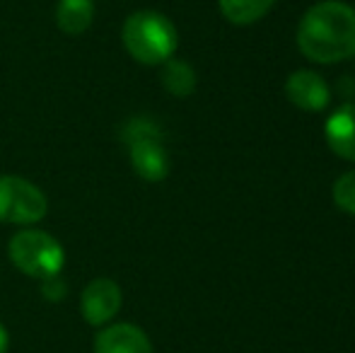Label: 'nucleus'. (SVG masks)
Returning a JSON list of instances; mask_svg holds the SVG:
<instances>
[{"label": "nucleus", "mask_w": 355, "mask_h": 353, "mask_svg": "<svg viewBox=\"0 0 355 353\" xmlns=\"http://www.w3.org/2000/svg\"><path fill=\"white\" fill-rule=\"evenodd\" d=\"M297 49L314 63H338L355 56V10L341 0H322L300 19Z\"/></svg>", "instance_id": "1"}, {"label": "nucleus", "mask_w": 355, "mask_h": 353, "mask_svg": "<svg viewBox=\"0 0 355 353\" xmlns=\"http://www.w3.org/2000/svg\"><path fill=\"white\" fill-rule=\"evenodd\" d=\"M121 39L126 51L143 66H162L179 46V34L172 19L155 10L133 12L123 22Z\"/></svg>", "instance_id": "2"}, {"label": "nucleus", "mask_w": 355, "mask_h": 353, "mask_svg": "<svg viewBox=\"0 0 355 353\" xmlns=\"http://www.w3.org/2000/svg\"><path fill=\"white\" fill-rule=\"evenodd\" d=\"M8 255L19 271L39 278V281L58 276L66 266V252H63L61 242L49 232L34 230V227L12 235L8 245Z\"/></svg>", "instance_id": "3"}, {"label": "nucleus", "mask_w": 355, "mask_h": 353, "mask_svg": "<svg viewBox=\"0 0 355 353\" xmlns=\"http://www.w3.org/2000/svg\"><path fill=\"white\" fill-rule=\"evenodd\" d=\"M121 136L131 153L133 172L145 182H162L169 175V155L162 146L159 128L148 119H131L121 128Z\"/></svg>", "instance_id": "4"}, {"label": "nucleus", "mask_w": 355, "mask_h": 353, "mask_svg": "<svg viewBox=\"0 0 355 353\" xmlns=\"http://www.w3.org/2000/svg\"><path fill=\"white\" fill-rule=\"evenodd\" d=\"M46 211V196L37 184L17 175H0V223L34 225Z\"/></svg>", "instance_id": "5"}, {"label": "nucleus", "mask_w": 355, "mask_h": 353, "mask_svg": "<svg viewBox=\"0 0 355 353\" xmlns=\"http://www.w3.org/2000/svg\"><path fill=\"white\" fill-rule=\"evenodd\" d=\"M121 310V288L112 278H94L80 295V315L92 327H104Z\"/></svg>", "instance_id": "6"}, {"label": "nucleus", "mask_w": 355, "mask_h": 353, "mask_svg": "<svg viewBox=\"0 0 355 353\" xmlns=\"http://www.w3.org/2000/svg\"><path fill=\"white\" fill-rule=\"evenodd\" d=\"M285 94L302 112H322L331 102V89L327 80L314 71H295L285 80Z\"/></svg>", "instance_id": "7"}, {"label": "nucleus", "mask_w": 355, "mask_h": 353, "mask_svg": "<svg viewBox=\"0 0 355 353\" xmlns=\"http://www.w3.org/2000/svg\"><path fill=\"white\" fill-rule=\"evenodd\" d=\"M94 353H153V344L141 327L119 322L97 332Z\"/></svg>", "instance_id": "8"}, {"label": "nucleus", "mask_w": 355, "mask_h": 353, "mask_svg": "<svg viewBox=\"0 0 355 353\" xmlns=\"http://www.w3.org/2000/svg\"><path fill=\"white\" fill-rule=\"evenodd\" d=\"M324 136L338 157L355 162V104H343L329 117Z\"/></svg>", "instance_id": "9"}, {"label": "nucleus", "mask_w": 355, "mask_h": 353, "mask_svg": "<svg viewBox=\"0 0 355 353\" xmlns=\"http://www.w3.org/2000/svg\"><path fill=\"white\" fill-rule=\"evenodd\" d=\"M94 19V0H58L56 24L63 34L78 37L87 32Z\"/></svg>", "instance_id": "10"}, {"label": "nucleus", "mask_w": 355, "mask_h": 353, "mask_svg": "<svg viewBox=\"0 0 355 353\" xmlns=\"http://www.w3.org/2000/svg\"><path fill=\"white\" fill-rule=\"evenodd\" d=\"M220 12L227 22L237 24V27H247L254 24L273 8L276 0H218Z\"/></svg>", "instance_id": "11"}, {"label": "nucleus", "mask_w": 355, "mask_h": 353, "mask_svg": "<svg viewBox=\"0 0 355 353\" xmlns=\"http://www.w3.org/2000/svg\"><path fill=\"white\" fill-rule=\"evenodd\" d=\"M162 85L174 97H189L196 89V73L187 61L172 56L162 63Z\"/></svg>", "instance_id": "12"}, {"label": "nucleus", "mask_w": 355, "mask_h": 353, "mask_svg": "<svg viewBox=\"0 0 355 353\" xmlns=\"http://www.w3.org/2000/svg\"><path fill=\"white\" fill-rule=\"evenodd\" d=\"M334 203L348 216H355V172H346L334 182Z\"/></svg>", "instance_id": "13"}, {"label": "nucleus", "mask_w": 355, "mask_h": 353, "mask_svg": "<svg viewBox=\"0 0 355 353\" xmlns=\"http://www.w3.org/2000/svg\"><path fill=\"white\" fill-rule=\"evenodd\" d=\"M8 346H10L8 329H5V325L0 322V353H8Z\"/></svg>", "instance_id": "14"}]
</instances>
